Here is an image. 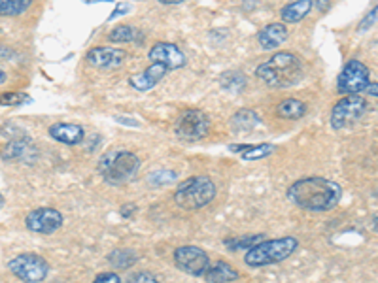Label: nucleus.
Listing matches in <instances>:
<instances>
[{"label": "nucleus", "mask_w": 378, "mask_h": 283, "mask_svg": "<svg viewBox=\"0 0 378 283\" xmlns=\"http://www.w3.org/2000/svg\"><path fill=\"white\" fill-rule=\"evenodd\" d=\"M287 200L305 212L325 213L343 200V187L323 176L301 177L287 187Z\"/></svg>", "instance_id": "obj_1"}, {"label": "nucleus", "mask_w": 378, "mask_h": 283, "mask_svg": "<svg viewBox=\"0 0 378 283\" xmlns=\"http://www.w3.org/2000/svg\"><path fill=\"white\" fill-rule=\"evenodd\" d=\"M305 76V66L297 53L278 51L256 68V78L271 89H290Z\"/></svg>", "instance_id": "obj_2"}, {"label": "nucleus", "mask_w": 378, "mask_h": 283, "mask_svg": "<svg viewBox=\"0 0 378 283\" xmlns=\"http://www.w3.org/2000/svg\"><path fill=\"white\" fill-rule=\"evenodd\" d=\"M97 170L108 185H125L133 182L138 174L140 159L129 149L114 148L100 155Z\"/></svg>", "instance_id": "obj_3"}, {"label": "nucleus", "mask_w": 378, "mask_h": 283, "mask_svg": "<svg viewBox=\"0 0 378 283\" xmlns=\"http://www.w3.org/2000/svg\"><path fill=\"white\" fill-rule=\"evenodd\" d=\"M299 249V240L295 236H282L274 240H263L244 253V262L250 269H263L278 264L290 259Z\"/></svg>", "instance_id": "obj_4"}, {"label": "nucleus", "mask_w": 378, "mask_h": 283, "mask_svg": "<svg viewBox=\"0 0 378 283\" xmlns=\"http://www.w3.org/2000/svg\"><path fill=\"white\" fill-rule=\"evenodd\" d=\"M218 195V187H216L214 179L205 174L199 176H191L180 182L176 191H174V202L186 210V212H195L208 206Z\"/></svg>", "instance_id": "obj_5"}, {"label": "nucleus", "mask_w": 378, "mask_h": 283, "mask_svg": "<svg viewBox=\"0 0 378 283\" xmlns=\"http://www.w3.org/2000/svg\"><path fill=\"white\" fill-rule=\"evenodd\" d=\"M8 270L17 280L27 283L44 282L50 276V264L48 261L36 253H21L8 261Z\"/></svg>", "instance_id": "obj_6"}, {"label": "nucleus", "mask_w": 378, "mask_h": 283, "mask_svg": "<svg viewBox=\"0 0 378 283\" xmlns=\"http://www.w3.org/2000/svg\"><path fill=\"white\" fill-rule=\"evenodd\" d=\"M208 133H210V119L199 108H189L186 112H182L174 123V135L178 136L180 140L199 142L207 138Z\"/></svg>", "instance_id": "obj_7"}, {"label": "nucleus", "mask_w": 378, "mask_h": 283, "mask_svg": "<svg viewBox=\"0 0 378 283\" xmlns=\"http://www.w3.org/2000/svg\"><path fill=\"white\" fill-rule=\"evenodd\" d=\"M367 112V100L359 95H344L331 110V127L335 130L356 125Z\"/></svg>", "instance_id": "obj_8"}, {"label": "nucleus", "mask_w": 378, "mask_h": 283, "mask_svg": "<svg viewBox=\"0 0 378 283\" xmlns=\"http://www.w3.org/2000/svg\"><path fill=\"white\" fill-rule=\"evenodd\" d=\"M369 84H371V72L367 68V64L352 59L344 64L343 70L339 74L337 91L341 95H359L367 89Z\"/></svg>", "instance_id": "obj_9"}, {"label": "nucleus", "mask_w": 378, "mask_h": 283, "mask_svg": "<svg viewBox=\"0 0 378 283\" xmlns=\"http://www.w3.org/2000/svg\"><path fill=\"white\" fill-rule=\"evenodd\" d=\"M172 261L176 269L193 277H202L210 266V257L199 246H180L172 253Z\"/></svg>", "instance_id": "obj_10"}, {"label": "nucleus", "mask_w": 378, "mask_h": 283, "mask_svg": "<svg viewBox=\"0 0 378 283\" xmlns=\"http://www.w3.org/2000/svg\"><path fill=\"white\" fill-rule=\"evenodd\" d=\"M63 213L59 212L57 208H50V206H42V208L30 210L27 213V217H25V226L35 234L57 233L59 228L63 226Z\"/></svg>", "instance_id": "obj_11"}, {"label": "nucleus", "mask_w": 378, "mask_h": 283, "mask_svg": "<svg viewBox=\"0 0 378 283\" xmlns=\"http://www.w3.org/2000/svg\"><path fill=\"white\" fill-rule=\"evenodd\" d=\"M127 59V51L120 50V48H112V46H97L93 50L86 53V61L95 68H102V70H114L120 68Z\"/></svg>", "instance_id": "obj_12"}, {"label": "nucleus", "mask_w": 378, "mask_h": 283, "mask_svg": "<svg viewBox=\"0 0 378 283\" xmlns=\"http://www.w3.org/2000/svg\"><path fill=\"white\" fill-rule=\"evenodd\" d=\"M148 59L151 63H163L169 66V70H180L187 64V57L178 46L171 42L153 43L148 51Z\"/></svg>", "instance_id": "obj_13"}, {"label": "nucleus", "mask_w": 378, "mask_h": 283, "mask_svg": "<svg viewBox=\"0 0 378 283\" xmlns=\"http://www.w3.org/2000/svg\"><path fill=\"white\" fill-rule=\"evenodd\" d=\"M169 66L163 63H151L146 70L138 72V74H133L129 76L127 84L131 89H135L138 92H148L151 91L155 85H159V81L169 74Z\"/></svg>", "instance_id": "obj_14"}, {"label": "nucleus", "mask_w": 378, "mask_h": 283, "mask_svg": "<svg viewBox=\"0 0 378 283\" xmlns=\"http://www.w3.org/2000/svg\"><path fill=\"white\" fill-rule=\"evenodd\" d=\"M48 133L55 142L64 144V146H78L86 140V128L78 125V123H53Z\"/></svg>", "instance_id": "obj_15"}, {"label": "nucleus", "mask_w": 378, "mask_h": 283, "mask_svg": "<svg viewBox=\"0 0 378 283\" xmlns=\"http://www.w3.org/2000/svg\"><path fill=\"white\" fill-rule=\"evenodd\" d=\"M0 157L10 163H19V161H35L36 148L35 144L27 138H15V140L8 142L4 148L0 149Z\"/></svg>", "instance_id": "obj_16"}, {"label": "nucleus", "mask_w": 378, "mask_h": 283, "mask_svg": "<svg viewBox=\"0 0 378 283\" xmlns=\"http://www.w3.org/2000/svg\"><path fill=\"white\" fill-rule=\"evenodd\" d=\"M287 27L282 23H269V25H265L261 30H259V35H257V42L259 46L263 48L265 51H271L280 48L282 43L287 40Z\"/></svg>", "instance_id": "obj_17"}, {"label": "nucleus", "mask_w": 378, "mask_h": 283, "mask_svg": "<svg viewBox=\"0 0 378 283\" xmlns=\"http://www.w3.org/2000/svg\"><path fill=\"white\" fill-rule=\"evenodd\" d=\"M205 277V282L210 283H229V282H236L240 274H238V270L233 266V264H229L227 261H218L214 264H210L208 270L202 274Z\"/></svg>", "instance_id": "obj_18"}, {"label": "nucleus", "mask_w": 378, "mask_h": 283, "mask_svg": "<svg viewBox=\"0 0 378 283\" xmlns=\"http://www.w3.org/2000/svg\"><path fill=\"white\" fill-rule=\"evenodd\" d=\"M312 8H314L312 0H295L282 8L280 17L284 23H299L312 12Z\"/></svg>", "instance_id": "obj_19"}, {"label": "nucleus", "mask_w": 378, "mask_h": 283, "mask_svg": "<svg viewBox=\"0 0 378 283\" xmlns=\"http://www.w3.org/2000/svg\"><path fill=\"white\" fill-rule=\"evenodd\" d=\"M276 115L287 121L303 119L307 115V104L299 99H284L276 108Z\"/></svg>", "instance_id": "obj_20"}, {"label": "nucleus", "mask_w": 378, "mask_h": 283, "mask_svg": "<svg viewBox=\"0 0 378 283\" xmlns=\"http://www.w3.org/2000/svg\"><path fill=\"white\" fill-rule=\"evenodd\" d=\"M259 123H261V117L254 110H248V108L238 110L231 119V125L235 128V133H252Z\"/></svg>", "instance_id": "obj_21"}, {"label": "nucleus", "mask_w": 378, "mask_h": 283, "mask_svg": "<svg viewBox=\"0 0 378 283\" xmlns=\"http://www.w3.org/2000/svg\"><path fill=\"white\" fill-rule=\"evenodd\" d=\"M106 259L115 270H127L138 262V255L133 249H114L108 253Z\"/></svg>", "instance_id": "obj_22"}, {"label": "nucleus", "mask_w": 378, "mask_h": 283, "mask_svg": "<svg viewBox=\"0 0 378 283\" xmlns=\"http://www.w3.org/2000/svg\"><path fill=\"white\" fill-rule=\"evenodd\" d=\"M265 240V234H246V236H235V238H227L223 242V246L229 249V251H248L254 246H257L259 242Z\"/></svg>", "instance_id": "obj_23"}, {"label": "nucleus", "mask_w": 378, "mask_h": 283, "mask_svg": "<svg viewBox=\"0 0 378 283\" xmlns=\"http://www.w3.org/2000/svg\"><path fill=\"white\" fill-rule=\"evenodd\" d=\"M32 6V0H0V15L2 17H17Z\"/></svg>", "instance_id": "obj_24"}, {"label": "nucleus", "mask_w": 378, "mask_h": 283, "mask_svg": "<svg viewBox=\"0 0 378 283\" xmlns=\"http://www.w3.org/2000/svg\"><path fill=\"white\" fill-rule=\"evenodd\" d=\"M138 38H140V32L131 25H120V27H115L114 30L108 32V40L112 43H129L135 42Z\"/></svg>", "instance_id": "obj_25"}, {"label": "nucleus", "mask_w": 378, "mask_h": 283, "mask_svg": "<svg viewBox=\"0 0 378 283\" xmlns=\"http://www.w3.org/2000/svg\"><path fill=\"white\" fill-rule=\"evenodd\" d=\"M274 144H256V146H248V148L240 151L238 155L243 161H261L265 157H269L274 153Z\"/></svg>", "instance_id": "obj_26"}, {"label": "nucleus", "mask_w": 378, "mask_h": 283, "mask_svg": "<svg viewBox=\"0 0 378 283\" xmlns=\"http://www.w3.org/2000/svg\"><path fill=\"white\" fill-rule=\"evenodd\" d=\"M174 182H176V172H172V170H159V172H151L148 176V184L153 185V187L171 185Z\"/></svg>", "instance_id": "obj_27"}, {"label": "nucleus", "mask_w": 378, "mask_h": 283, "mask_svg": "<svg viewBox=\"0 0 378 283\" xmlns=\"http://www.w3.org/2000/svg\"><path fill=\"white\" fill-rule=\"evenodd\" d=\"M23 102H30V97L23 92H2L0 95V106H21Z\"/></svg>", "instance_id": "obj_28"}, {"label": "nucleus", "mask_w": 378, "mask_h": 283, "mask_svg": "<svg viewBox=\"0 0 378 283\" xmlns=\"http://www.w3.org/2000/svg\"><path fill=\"white\" fill-rule=\"evenodd\" d=\"M127 282H133V283H155V282H158V276H155V274H151V272H135V274H131V276H129Z\"/></svg>", "instance_id": "obj_29"}, {"label": "nucleus", "mask_w": 378, "mask_h": 283, "mask_svg": "<svg viewBox=\"0 0 378 283\" xmlns=\"http://www.w3.org/2000/svg\"><path fill=\"white\" fill-rule=\"evenodd\" d=\"M115 123H120V125H125V127H133V128H140L142 127V121L135 119V117H125L122 113H117L114 115Z\"/></svg>", "instance_id": "obj_30"}, {"label": "nucleus", "mask_w": 378, "mask_h": 283, "mask_svg": "<svg viewBox=\"0 0 378 283\" xmlns=\"http://www.w3.org/2000/svg\"><path fill=\"white\" fill-rule=\"evenodd\" d=\"M129 12H131V6H129L127 2H117L114 12L108 15V21H114V19H117V17H122V15H127Z\"/></svg>", "instance_id": "obj_31"}, {"label": "nucleus", "mask_w": 378, "mask_h": 283, "mask_svg": "<svg viewBox=\"0 0 378 283\" xmlns=\"http://www.w3.org/2000/svg\"><path fill=\"white\" fill-rule=\"evenodd\" d=\"M375 21H378V4L367 14V17H365L363 21L359 23V30H367V28L375 25Z\"/></svg>", "instance_id": "obj_32"}, {"label": "nucleus", "mask_w": 378, "mask_h": 283, "mask_svg": "<svg viewBox=\"0 0 378 283\" xmlns=\"http://www.w3.org/2000/svg\"><path fill=\"white\" fill-rule=\"evenodd\" d=\"M95 282L100 283H122V277L120 274H115V272H102L99 276L95 277Z\"/></svg>", "instance_id": "obj_33"}, {"label": "nucleus", "mask_w": 378, "mask_h": 283, "mask_svg": "<svg viewBox=\"0 0 378 283\" xmlns=\"http://www.w3.org/2000/svg\"><path fill=\"white\" fill-rule=\"evenodd\" d=\"M136 212V206L135 204H123L122 210H120V213H122L123 219H131L133 215H135Z\"/></svg>", "instance_id": "obj_34"}, {"label": "nucleus", "mask_w": 378, "mask_h": 283, "mask_svg": "<svg viewBox=\"0 0 378 283\" xmlns=\"http://www.w3.org/2000/svg\"><path fill=\"white\" fill-rule=\"evenodd\" d=\"M312 4H314L316 10H320V12H328L329 6H331V0H312Z\"/></svg>", "instance_id": "obj_35"}, {"label": "nucleus", "mask_w": 378, "mask_h": 283, "mask_svg": "<svg viewBox=\"0 0 378 283\" xmlns=\"http://www.w3.org/2000/svg\"><path fill=\"white\" fill-rule=\"evenodd\" d=\"M365 91H367V95H369V97H375V99H378V84H375V81H371V84L367 85V89H365Z\"/></svg>", "instance_id": "obj_36"}, {"label": "nucleus", "mask_w": 378, "mask_h": 283, "mask_svg": "<svg viewBox=\"0 0 378 283\" xmlns=\"http://www.w3.org/2000/svg\"><path fill=\"white\" fill-rule=\"evenodd\" d=\"M227 76H229V78H240V74H236V72H229ZM233 84H235V81H231V84H225L223 87H225V89H233Z\"/></svg>", "instance_id": "obj_37"}, {"label": "nucleus", "mask_w": 378, "mask_h": 283, "mask_svg": "<svg viewBox=\"0 0 378 283\" xmlns=\"http://www.w3.org/2000/svg\"><path fill=\"white\" fill-rule=\"evenodd\" d=\"M371 226H372V231H375V233H378V213H375V215H372Z\"/></svg>", "instance_id": "obj_38"}, {"label": "nucleus", "mask_w": 378, "mask_h": 283, "mask_svg": "<svg viewBox=\"0 0 378 283\" xmlns=\"http://www.w3.org/2000/svg\"><path fill=\"white\" fill-rule=\"evenodd\" d=\"M159 2H161V4H169V6H171V4H182V2H186V0H159Z\"/></svg>", "instance_id": "obj_39"}, {"label": "nucleus", "mask_w": 378, "mask_h": 283, "mask_svg": "<svg viewBox=\"0 0 378 283\" xmlns=\"http://www.w3.org/2000/svg\"><path fill=\"white\" fill-rule=\"evenodd\" d=\"M84 4H99V2H112V0H82Z\"/></svg>", "instance_id": "obj_40"}, {"label": "nucleus", "mask_w": 378, "mask_h": 283, "mask_svg": "<svg viewBox=\"0 0 378 283\" xmlns=\"http://www.w3.org/2000/svg\"><path fill=\"white\" fill-rule=\"evenodd\" d=\"M4 81H6V72L0 68V85L4 84Z\"/></svg>", "instance_id": "obj_41"}, {"label": "nucleus", "mask_w": 378, "mask_h": 283, "mask_svg": "<svg viewBox=\"0 0 378 283\" xmlns=\"http://www.w3.org/2000/svg\"><path fill=\"white\" fill-rule=\"evenodd\" d=\"M4 206V197H2V193H0V208Z\"/></svg>", "instance_id": "obj_42"}]
</instances>
